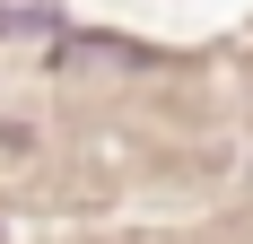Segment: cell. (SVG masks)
I'll use <instances>...</instances> for the list:
<instances>
[{"label":"cell","instance_id":"obj_1","mask_svg":"<svg viewBox=\"0 0 253 244\" xmlns=\"http://www.w3.org/2000/svg\"><path fill=\"white\" fill-rule=\"evenodd\" d=\"M35 26H61V0H0V35H35Z\"/></svg>","mask_w":253,"mask_h":244}]
</instances>
